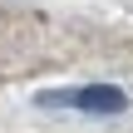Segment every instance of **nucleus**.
<instances>
[{
    "label": "nucleus",
    "mask_w": 133,
    "mask_h": 133,
    "mask_svg": "<svg viewBox=\"0 0 133 133\" xmlns=\"http://www.w3.org/2000/svg\"><path fill=\"white\" fill-rule=\"evenodd\" d=\"M128 99L114 84H89V89H54L39 94V109H84V114H118Z\"/></svg>",
    "instance_id": "nucleus-1"
}]
</instances>
